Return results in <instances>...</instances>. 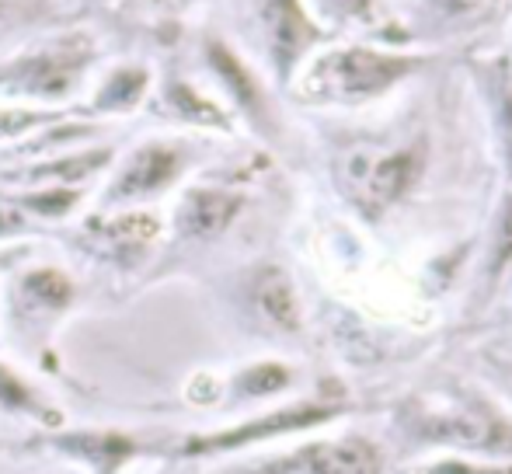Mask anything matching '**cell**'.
Returning <instances> with one entry per match:
<instances>
[{
	"label": "cell",
	"mask_w": 512,
	"mask_h": 474,
	"mask_svg": "<svg viewBox=\"0 0 512 474\" xmlns=\"http://www.w3.org/2000/svg\"><path fill=\"white\" fill-rule=\"evenodd\" d=\"M418 171H422V147H356L342 157V185L349 199L366 213V217H380L387 206H394L401 196L415 185Z\"/></svg>",
	"instance_id": "obj_1"
},
{
	"label": "cell",
	"mask_w": 512,
	"mask_h": 474,
	"mask_svg": "<svg viewBox=\"0 0 512 474\" xmlns=\"http://www.w3.org/2000/svg\"><path fill=\"white\" fill-rule=\"evenodd\" d=\"M411 433L429 443H450V447L492 450L509 454L512 450V422L502 419L495 408L481 401H450V405H418L411 412Z\"/></svg>",
	"instance_id": "obj_2"
},
{
	"label": "cell",
	"mask_w": 512,
	"mask_h": 474,
	"mask_svg": "<svg viewBox=\"0 0 512 474\" xmlns=\"http://www.w3.org/2000/svg\"><path fill=\"white\" fill-rule=\"evenodd\" d=\"M415 67L401 56H380L370 49H342V53L324 56L310 74L307 88L321 98H338V102H356L387 91L394 81Z\"/></svg>",
	"instance_id": "obj_3"
},
{
	"label": "cell",
	"mask_w": 512,
	"mask_h": 474,
	"mask_svg": "<svg viewBox=\"0 0 512 474\" xmlns=\"http://www.w3.org/2000/svg\"><path fill=\"white\" fill-rule=\"evenodd\" d=\"M384 461H380L377 447L366 440H342V443H317L300 454L276 461L258 474H380Z\"/></svg>",
	"instance_id": "obj_4"
},
{
	"label": "cell",
	"mask_w": 512,
	"mask_h": 474,
	"mask_svg": "<svg viewBox=\"0 0 512 474\" xmlns=\"http://www.w3.org/2000/svg\"><path fill=\"white\" fill-rule=\"evenodd\" d=\"M331 415H335V408H324V405L286 408V412H276V415H269V419L251 422V426L230 429V433H216V436H203V440H192L189 443V454H209V450H234V447H244V443L269 440V436L290 433V429L314 426V422H324V419H331Z\"/></svg>",
	"instance_id": "obj_5"
},
{
	"label": "cell",
	"mask_w": 512,
	"mask_h": 474,
	"mask_svg": "<svg viewBox=\"0 0 512 474\" xmlns=\"http://www.w3.org/2000/svg\"><path fill=\"white\" fill-rule=\"evenodd\" d=\"M178 171V154L168 147H147L126 164L122 178L112 185V199H133L150 196V192L164 189Z\"/></svg>",
	"instance_id": "obj_6"
},
{
	"label": "cell",
	"mask_w": 512,
	"mask_h": 474,
	"mask_svg": "<svg viewBox=\"0 0 512 474\" xmlns=\"http://www.w3.org/2000/svg\"><path fill=\"white\" fill-rule=\"evenodd\" d=\"M241 210V196H230V192H216V189H199L189 192V199L182 203V231L189 237H213L223 227H230V220Z\"/></svg>",
	"instance_id": "obj_7"
},
{
	"label": "cell",
	"mask_w": 512,
	"mask_h": 474,
	"mask_svg": "<svg viewBox=\"0 0 512 474\" xmlns=\"http://www.w3.org/2000/svg\"><path fill=\"white\" fill-rule=\"evenodd\" d=\"M265 25H269V39H272V53L276 63L283 70H290V63L304 53L310 28L300 14L297 0H272L269 11H265Z\"/></svg>",
	"instance_id": "obj_8"
},
{
	"label": "cell",
	"mask_w": 512,
	"mask_h": 474,
	"mask_svg": "<svg viewBox=\"0 0 512 474\" xmlns=\"http://www.w3.org/2000/svg\"><path fill=\"white\" fill-rule=\"evenodd\" d=\"M255 304L265 318L276 328H293L300 325V307H297V293H293V283L286 279V272L279 269H265L262 276L255 279Z\"/></svg>",
	"instance_id": "obj_9"
},
{
	"label": "cell",
	"mask_w": 512,
	"mask_h": 474,
	"mask_svg": "<svg viewBox=\"0 0 512 474\" xmlns=\"http://www.w3.org/2000/svg\"><path fill=\"white\" fill-rule=\"evenodd\" d=\"M77 67H81V56H39L25 70L21 84H25V91H35V95H63L74 84Z\"/></svg>",
	"instance_id": "obj_10"
},
{
	"label": "cell",
	"mask_w": 512,
	"mask_h": 474,
	"mask_svg": "<svg viewBox=\"0 0 512 474\" xmlns=\"http://www.w3.org/2000/svg\"><path fill=\"white\" fill-rule=\"evenodd\" d=\"M209 60H213V67H216V74L223 77V84H227L230 91H234V98L244 105V109L251 112V116H262V91H258V84L251 81V74L248 70L237 63V56L234 53H227L223 46H209Z\"/></svg>",
	"instance_id": "obj_11"
},
{
	"label": "cell",
	"mask_w": 512,
	"mask_h": 474,
	"mask_svg": "<svg viewBox=\"0 0 512 474\" xmlns=\"http://www.w3.org/2000/svg\"><path fill=\"white\" fill-rule=\"evenodd\" d=\"M105 161H108V150H95V154H77V157H67V161L35 168L32 175L35 178H60V182H77V178H84L95 168H102Z\"/></svg>",
	"instance_id": "obj_12"
},
{
	"label": "cell",
	"mask_w": 512,
	"mask_h": 474,
	"mask_svg": "<svg viewBox=\"0 0 512 474\" xmlns=\"http://www.w3.org/2000/svg\"><path fill=\"white\" fill-rule=\"evenodd\" d=\"M25 290L32 293L35 300L49 304V307H60V304H67V300H70V283L53 269H42V272H35V276H28Z\"/></svg>",
	"instance_id": "obj_13"
},
{
	"label": "cell",
	"mask_w": 512,
	"mask_h": 474,
	"mask_svg": "<svg viewBox=\"0 0 512 474\" xmlns=\"http://www.w3.org/2000/svg\"><path fill=\"white\" fill-rule=\"evenodd\" d=\"M286 380H290V373L279 363H262L244 373V377L237 380V387H241L244 394H272V391H279V387H286Z\"/></svg>",
	"instance_id": "obj_14"
},
{
	"label": "cell",
	"mask_w": 512,
	"mask_h": 474,
	"mask_svg": "<svg viewBox=\"0 0 512 474\" xmlns=\"http://www.w3.org/2000/svg\"><path fill=\"white\" fill-rule=\"evenodd\" d=\"M492 276L506 272L512 265V196L506 199L499 213V227H495V241H492Z\"/></svg>",
	"instance_id": "obj_15"
},
{
	"label": "cell",
	"mask_w": 512,
	"mask_h": 474,
	"mask_svg": "<svg viewBox=\"0 0 512 474\" xmlns=\"http://www.w3.org/2000/svg\"><path fill=\"white\" fill-rule=\"evenodd\" d=\"M143 84H147V74H140V70H119V74L108 81L105 95H102V105H129L136 102V95L143 91Z\"/></svg>",
	"instance_id": "obj_16"
},
{
	"label": "cell",
	"mask_w": 512,
	"mask_h": 474,
	"mask_svg": "<svg viewBox=\"0 0 512 474\" xmlns=\"http://www.w3.org/2000/svg\"><path fill=\"white\" fill-rule=\"evenodd\" d=\"M499 116H502V140H506V161L512 171V67H506V63L499 70Z\"/></svg>",
	"instance_id": "obj_17"
},
{
	"label": "cell",
	"mask_w": 512,
	"mask_h": 474,
	"mask_svg": "<svg viewBox=\"0 0 512 474\" xmlns=\"http://www.w3.org/2000/svg\"><path fill=\"white\" fill-rule=\"evenodd\" d=\"M108 234L119 237V241H150V237L157 234V220L154 217H143V213H136V217L115 220V224L108 227Z\"/></svg>",
	"instance_id": "obj_18"
},
{
	"label": "cell",
	"mask_w": 512,
	"mask_h": 474,
	"mask_svg": "<svg viewBox=\"0 0 512 474\" xmlns=\"http://www.w3.org/2000/svg\"><path fill=\"white\" fill-rule=\"evenodd\" d=\"M425 474H512V464H502V468H485V464L443 461V464H432Z\"/></svg>",
	"instance_id": "obj_19"
},
{
	"label": "cell",
	"mask_w": 512,
	"mask_h": 474,
	"mask_svg": "<svg viewBox=\"0 0 512 474\" xmlns=\"http://www.w3.org/2000/svg\"><path fill=\"white\" fill-rule=\"evenodd\" d=\"M74 192H46V196H35L28 199V206L39 213H67L70 206H74Z\"/></svg>",
	"instance_id": "obj_20"
},
{
	"label": "cell",
	"mask_w": 512,
	"mask_h": 474,
	"mask_svg": "<svg viewBox=\"0 0 512 474\" xmlns=\"http://www.w3.org/2000/svg\"><path fill=\"white\" fill-rule=\"evenodd\" d=\"M175 105L189 112V116H199V112H203V119H216V109H209V105L196 102V95H192L189 88H175Z\"/></svg>",
	"instance_id": "obj_21"
},
{
	"label": "cell",
	"mask_w": 512,
	"mask_h": 474,
	"mask_svg": "<svg viewBox=\"0 0 512 474\" xmlns=\"http://www.w3.org/2000/svg\"><path fill=\"white\" fill-rule=\"evenodd\" d=\"M32 122H39V116H32V112H0V136L18 133V129L32 126Z\"/></svg>",
	"instance_id": "obj_22"
},
{
	"label": "cell",
	"mask_w": 512,
	"mask_h": 474,
	"mask_svg": "<svg viewBox=\"0 0 512 474\" xmlns=\"http://www.w3.org/2000/svg\"><path fill=\"white\" fill-rule=\"evenodd\" d=\"M321 4H328L331 11H338V14H363L366 11V0H321Z\"/></svg>",
	"instance_id": "obj_23"
},
{
	"label": "cell",
	"mask_w": 512,
	"mask_h": 474,
	"mask_svg": "<svg viewBox=\"0 0 512 474\" xmlns=\"http://www.w3.org/2000/svg\"><path fill=\"white\" fill-rule=\"evenodd\" d=\"M453 7H471V4H478V0H450Z\"/></svg>",
	"instance_id": "obj_24"
}]
</instances>
